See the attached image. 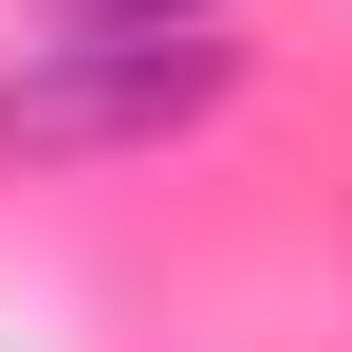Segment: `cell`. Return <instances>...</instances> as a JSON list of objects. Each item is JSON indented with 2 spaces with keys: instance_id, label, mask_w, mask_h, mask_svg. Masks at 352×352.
<instances>
[{
  "instance_id": "6da1fadb",
  "label": "cell",
  "mask_w": 352,
  "mask_h": 352,
  "mask_svg": "<svg viewBox=\"0 0 352 352\" xmlns=\"http://www.w3.org/2000/svg\"><path fill=\"white\" fill-rule=\"evenodd\" d=\"M241 93V37L186 19V37H19L0 56V167H130V148H186L204 111Z\"/></svg>"
},
{
  "instance_id": "7a4b0ae2",
  "label": "cell",
  "mask_w": 352,
  "mask_h": 352,
  "mask_svg": "<svg viewBox=\"0 0 352 352\" xmlns=\"http://www.w3.org/2000/svg\"><path fill=\"white\" fill-rule=\"evenodd\" d=\"M37 19H74V37H186V19H223V0H37Z\"/></svg>"
}]
</instances>
